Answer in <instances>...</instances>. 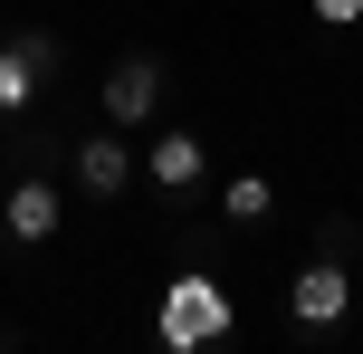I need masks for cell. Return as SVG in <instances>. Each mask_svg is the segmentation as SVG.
Returning <instances> with one entry per match:
<instances>
[{
	"label": "cell",
	"instance_id": "cell-4",
	"mask_svg": "<svg viewBox=\"0 0 363 354\" xmlns=\"http://www.w3.org/2000/svg\"><path fill=\"white\" fill-rule=\"evenodd\" d=\"M153 106H163V57H115L106 67V115L115 125H153Z\"/></svg>",
	"mask_w": 363,
	"mask_h": 354
},
{
	"label": "cell",
	"instance_id": "cell-5",
	"mask_svg": "<svg viewBox=\"0 0 363 354\" xmlns=\"http://www.w3.org/2000/svg\"><path fill=\"white\" fill-rule=\"evenodd\" d=\"M57 221H67V201H57V182L48 172H29V182H10V201H0V230H10V240H57Z\"/></svg>",
	"mask_w": 363,
	"mask_h": 354
},
{
	"label": "cell",
	"instance_id": "cell-1",
	"mask_svg": "<svg viewBox=\"0 0 363 354\" xmlns=\"http://www.w3.org/2000/svg\"><path fill=\"white\" fill-rule=\"evenodd\" d=\"M220 336H239L230 287H220L211 268H182L163 297H153V345H163V354H201V345H220Z\"/></svg>",
	"mask_w": 363,
	"mask_h": 354
},
{
	"label": "cell",
	"instance_id": "cell-6",
	"mask_svg": "<svg viewBox=\"0 0 363 354\" xmlns=\"http://www.w3.org/2000/svg\"><path fill=\"white\" fill-rule=\"evenodd\" d=\"M125 182H134L125 134H86V144H77V192H86V201H115Z\"/></svg>",
	"mask_w": 363,
	"mask_h": 354
},
{
	"label": "cell",
	"instance_id": "cell-2",
	"mask_svg": "<svg viewBox=\"0 0 363 354\" xmlns=\"http://www.w3.org/2000/svg\"><path fill=\"white\" fill-rule=\"evenodd\" d=\"M48 67H57L48 29H19L10 48H0V115H29V106H38V87H48Z\"/></svg>",
	"mask_w": 363,
	"mask_h": 354
},
{
	"label": "cell",
	"instance_id": "cell-7",
	"mask_svg": "<svg viewBox=\"0 0 363 354\" xmlns=\"http://www.w3.org/2000/svg\"><path fill=\"white\" fill-rule=\"evenodd\" d=\"M201 172H211V153H201V134H153V182H163V192H191Z\"/></svg>",
	"mask_w": 363,
	"mask_h": 354
},
{
	"label": "cell",
	"instance_id": "cell-9",
	"mask_svg": "<svg viewBox=\"0 0 363 354\" xmlns=\"http://www.w3.org/2000/svg\"><path fill=\"white\" fill-rule=\"evenodd\" d=\"M306 10L325 19V29H354V19H363V0H306Z\"/></svg>",
	"mask_w": 363,
	"mask_h": 354
},
{
	"label": "cell",
	"instance_id": "cell-3",
	"mask_svg": "<svg viewBox=\"0 0 363 354\" xmlns=\"http://www.w3.org/2000/svg\"><path fill=\"white\" fill-rule=\"evenodd\" d=\"M345 306H354V278H345V259H335V249L296 268V287H287V316H296V326H335Z\"/></svg>",
	"mask_w": 363,
	"mask_h": 354
},
{
	"label": "cell",
	"instance_id": "cell-8",
	"mask_svg": "<svg viewBox=\"0 0 363 354\" xmlns=\"http://www.w3.org/2000/svg\"><path fill=\"white\" fill-rule=\"evenodd\" d=\"M268 201H277V192H268V182H258V172H239V182H230V192H220V211H230V221H239V230H249V221H268Z\"/></svg>",
	"mask_w": 363,
	"mask_h": 354
}]
</instances>
